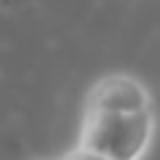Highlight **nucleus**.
<instances>
[{"label":"nucleus","instance_id":"1","mask_svg":"<svg viewBox=\"0 0 160 160\" xmlns=\"http://www.w3.org/2000/svg\"><path fill=\"white\" fill-rule=\"evenodd\" d=\"M155 139V109L149 112H91L83 115L78 144L109 160H142Z\"/></svg>","mask_w":160,"mask_h":160},{"label":"nucleus","instance_id":"2","mask_svg":"<svg viewBox=\"0 0 160 160\" xmlns=\"http://www.w3.org/2000/svg\"><path fill=\"white\" fill-rule=\"evenodd\" d=\"M152 93L136 75L128 72H109L93 80L86 93L83 115L91 112H149Z\"/></svg>","mask_w":160,"mask_h":160},{"label":"nucleus","instance_id":"3","mask_svg":"<svg viewBox=\"0 0 160 160\" xmlns=\"http://www.w3.org/2000/svg\"><path fill=\"white\" fill-rule=\"evenodd\" d=\"M62 160H109V158H104L102 152H96V149H91V147H83V144H75L72 149H67L64 155H59Z\"/></svg>","mask_w":160,"mask_h":160},{"label":"nucleus","instance_id":"4","mask_svg":"<svg viewBox=\"0 0 160 160\" xmlns=\"http://www.w3.org/2000/svg\"><path fill=\"white\" fill-rule=\"evenodd\" d=\"M40 160H62L59 155H53V158H40Z\"/></svg>","mask_w":160,"mask_h":160}]
</instances>
